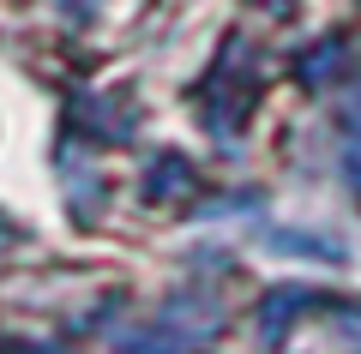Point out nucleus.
<instances>
[{
	"mask_svg": "<svg viewBox=\"0 0 361 354\" xmlns=\"http://www.w3.org/2000/svg\"><path fill=\"white\" fill-rule=\"evenodd\" d=\"M271 13H289V0H271Z\"/></svg>",
	"mask_w": 361,
	"mask_h": 354,
	"instance_id": "f257e3e1",
	"label": "nucleus"
}]
</instances>
